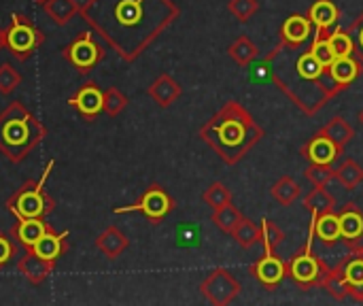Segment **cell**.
Instances as JSON below:
<instances>
[{"mask_svg": "<svg viewBox=\"0 0 363 306\" xmlns=\"http://www.w3.org/2000/svg\"><path fill=\"white\" fill-rule=\"evenodd\" d=\"M172 0H87L83 19L121 60H138L179 17Z\"/></svg>", "mask_w": 363, "mask_h": 306, "instance_id": "obj_1", "label": "cell"}, {"mask_svg": "<svg viewBox=\"0 0 363 306\" xmlns=\"http://www.w3.org/2000/svg\"><path fill=\"white\" fill-rule=\"evenodd\" d=\"M266 64H270L272 81L304 115H317L340 94L330 66L315 58L311 43L304 49H287L279 43L266 58Z\"/></svg>", "mask_w": 363, "mask_h": 306, "instance_id": "obj_2", "label": "cell"}, {"mask_svg": "<svg viewBox=\"0 0 363 306\" xmlns=\"http://www.w3.org/2000/svg\"><path fill=\"white\" fill-rule=\"evenodd\" d=\"M264 128L238 100L223 102L221 109L200 128V138L228 166L238 164L264 138Z\"/></svg>", "mask_w": 363, "mask_h": 306, "instance_id": "obj_3", "label": "cell"}, {"mask_svg": "<svg viewBox=\"0 0 363 306\" xmlns=\"http://www.w3.org/2000/svg\"><path fill=\"white\" fill-rule=\"evenodd\" d=\"M47 136L40 119L21 102H11L0 113V153L13 162H23Z\"/></svg>", "mask_w": 363, "mask_h": 306, "instance_id": "obj_4", "label": "cell"}, {"mask_svg": "<svg viewBox=\"0 0 363 306\" xmlns=\"http://www.w3.org/2000/svg\"><path fill=\"white\" fill-rule=\"evenodd\" d=\"M55 166V160H49V164L45 166L40 179L36 181H26L19 190H15L9 200H6V209L15 219H23V217H47L49 213H53L55 209V200L45 192L47 179L51 175Z\"/></svg>", "mask_w": 363, "mask_h": 306, "instance_id": "obj_5", "label": "cell"}, {"mask_svg": "<svg viewBox=\"0 0 363 306\" xmlns=\"http://www.w3.org/2000/svg\"><path fill=\"white\" fill-rule=\"evenodd\" d=\"M313 241H315V219H311L308 241L289 260H285L287 262V277L304 292H308L313 288H321L323 279L330 271V266L315 253Z\"/></svg>", "mask_w": 363, "mask_h": 306, "instance_id": "obj_6", "label": "cell"}, {"mask_svg": "<svg viewBox=\"0 0 363 306\" xmlns=\"http://www.w3.org/2000/svg\"><path fill=\"white\" fill-rule=\"evenodd\" d=\"M4 30H6V47L17 60H28L45 40L43 30H38L34 21L21 13H13L11 23Z\"/></svg>", "mask_w": 363, "mask_h": 306, "instance_id": "obj_7", "label": "cell"}, {"mask_svg": "<svg viewBox=\"0 0 363 306\" xmlns=\"http://www.w3.org/2000/svg\"><path fill=\"white\" fill-rule=\"evenodd\" d=\"M174 209V200L172 196L157 183L149 185L143 196L134 202V204H128V207H115L113 213L115 215H125V213H140L145 215L153 226H157L160 222H164V217Z\"/></svg>", "mask_w": 363, "mask_h": 306, "instance_id": "obj_8", "label": "cell"}, {"mask_svg": "<svg viewBox=\"0 0 363 306\" xmlns=\"http://www.w3.org/2000/svg\"><path fill=\"white\" fill-rule=\"evenodd\" d=\"M64 58L72 68H77L81 75H87L91 68H96L104 60V47L96 40L91 32H81L77 34L66 47H64Z\"/></svg>", "mask_w": 363, "mask_h": 306, "instance_id": "obj_9", "label": "cell"}, {"mask_svg": "<svg viewBox=\"0 0 363 306\" xmlns=\"http://www.w3.org/2000/svg\"><path fill=\"white\" fill-rule=\"evenodd\" d=\"M240 281L223 266L213 268L204 281L200 283V292L202 296L215 306H228L232 305L238 296H240Z\"/></svg>", "mask_w": 363, "mask_h": 306, "instance_id": "obj_10", "label": "cell"}, {"mask_svg": "<svg viewBox=\"0 0 363 306\" xmlns=\"http://www.w3.org/2000/svg\"><path fill=\"white\" fill-rule=\"evenodd\" d=\"M68 104L85 121H94L100 113H104V89H100L98 83L87 81L68 98Z\"/></svg>", "mask_w": 363, "mask_h": 306, "instance_id": "obj_11", "label": "cell"}, {"mask_svg": "<svg viewBox=\"0 0 363 306\" xmlns=\"http://www.w3.org/2000/svg\"><path fill=\"white\" fill-rule=\"evenodd\" d=\"M345 149L338 147L328 134H323L321 130L315 132L302 147H300V155L308 162V164H332L338 162L342 158Z\"/></svg>", "mask_w": 363, "mask_h": 306, "instance_id": "obj_12", "label": "cell"}, {"mask_svg": "<svg viewBox=\"0 0 363 306\" xmlns=\"http://www.w3.org/2000/svg\"><path fill=\"white\" fill-rule=\"evenodd\" d=\"M249 273L253 279L266 288V290H277L283 279L287 277V262L277 256V251H266L255 264H251Z\"/></svg>", "mask_w": 363, "mask_h": 306, "instance_id": "obj_13", "label": "cell"}, {"mask_svg": "<svg viewBox=\"0 0 363 306\" xmlns=\"http://www.w3.org/2000/svg\"><path fill=\"white\" fill-rule=\"evenodd\" d=\"M281 45L287 49H304L315 36V23L308 15H289L279 30Z\"/></svg>", "mask_w": 363, "mask_h": 306, "instance_id": "obj_14", "label": "cell"}, {"mask_svg": "<svg viewBox=\"0 0 363 306\" xmlns=\"http://www.w3.org/2000/svg\"><path fill=\"white\" fill-rule=\"evenodd\" d=\"M338 219H340V232H342V243L351 249L363 243V211L355 202H347L338 209Z\"/></svg>", "mask_w": 363, "mask_h": 306, "instance_id": "obj_15", "label": "cell"}, {"mask_svg": "<svg viewBox=\"0 0 363 306\" xmlns=\"http://www.w3.org/2000/svg\"><path fill=\"white\" fill-rule=\"evenodd\" d=\"M347 290H349V298H353L355 302H363V256L357 251H351L347 258H342L336 264Z\"/></svg>", "mask_w": 363, "mask_h": 306, "instance_id": "obj_16", "label": "cell"}, {"mask_svg": "<svg viewBox=\"0 0 363 306\" xmlns=\"http://www.w3.org/2000/svg\"><path fill=\"white\" fill-rule=\"evenodd\" d=\"M53 271H55V262H49V260L36 256L34 251H28L26 256H21L17 260V273L32 285L43 283L49 275H53Z\"/></svg>", "mask_w": 363, "mask_h": 306, "instance_id": "obj_17", "label": "cell"}, {"mask_svg": "<svg viewBox=\"0 0 363 306\" xmlns=\"http://www.w3.org/2000/svg\"><path fill=\"white\" fill-rule=\"evenodd\" d=\"M51 226L43 222V217H23V219H17V224L11 228V236L21 245L26 247L28 251L38 243V239L49 230Z\"/></svg>", "mask_w": 363, "mask_h": 306, "instance_id": "obj_18", "label": "cell"}, {"mask_svg": "<svg viewBox=\"0 0 363 306\" xmlns=\"http://www.w3.org/2000/svg\"><path fill=\"white\" fill-rule=\"evenodd\" d=\"M68 236H70L68 230L53 232V228H49L30 251H34L36 256H40V258H45L49 262H57L66 253V249H68V243H66Z\"/></svg>", "mask_w": 363, "mask_h": 306, "instance_id": "obj_19", "label": "cell"}, {"mask_svg": "<svg viewBox=\"0 0 363 306\" xmlns=\"http://www.w3.org/2000/svg\"><path fill=\"white\" fill-rule=\"evenodd\" d=\"M149 96H151V100L155 102V104H160V106H170V104H174L177 102V98L183 94V87H181V83L174 79V77H170V75H160L151 85H149Z\"/></svg>", "mask_w": 363, "mask_h": 306, "instance_id": "obj_20", "label": "cell"}, {"mask_svg": "<svg viewBox=\"0 0 363 306\" xmlns=\"http://www.w3.org/2000/svg\"><path fill=\"white\" fill-rule=\"evenodd\" d=\"M128 245H130L128 236H125L119 228H115V226L104 228V230L98 234V239H96L98 251H100L104 258H108V260H117V258L128 249Z\"/></svg>", "mask_w": 363, "mask_h": 306, "instance_id": "obj_21", "label": "cell"}, {"mask_svg": "<svg viewBox=\"0 0 363 306\" xmlns=\"http://www.w3.org/2000/svg\"><path fill=\"white\" fill-rule=\"evenodd\" d=\"M306 15L319 32H330L340 19V9L334 0H315Z\"/></svg>", "mask_w": 363, "mask_h": 306, "instance_id": "obj_22", "label": "cell"}, {"mask_svg": "<svg viewBox=\"0 0 363 306\" xmlns=\"http://www.w3.org/2000/svg\"><path fill=\"white\" fill-rule=\"evenodd\" d=\"M363 70V66L359 64V60L355 55H347V58H336L330 66L332 79L334 83L340 87V92H345Z\"/></svg>", "mask_w": 363, "mask_h": 306, "instance_id": "obj_23", "label": "cell"}, {"mask_svg": "<svg viewBox=\"0 0 363 306\" xmlns=\"http://www.w3.org/2000/svg\"><path fill=\"white\" fill-rule=\"evenodd\" d=\"M302 202H304V209H306L313 217H319V215L338 211L336 198L330 194V190H325V185H313V190L304 196Z\"/></svg>", "mask_w": 363, "mask_h": 306, "instance_id": "obj_24", "label": "cell"}, {"mask_svg": "<svg viewBox=\"0 0 363 306\" xmlns=\"http://www.w3.org/2000/svg\"><path fill=\"white\" fill-rule=\"evenodd\" d=\"M315 219V239H319L323 245L334 247L338 241H342V232H340V219H338V211L334 213H325Z\"/></svg>", "mask_w": 363, "mask_h": 306, "instance_id": "obj_25", "label": "cell"}, {"mask_svg": "<svg viewBox=\"0 0 363 306\" xmlns=\"http://www.w3.org/2000/svg\"><path fill=\"white\" fill-rule=\"evenodd\" d=\"M43 9L47 17L57 26H66L77 13H81V4L77 0H47Z\"/></svg>", "mask_w": 363, "mask_h": 306, "instance_id": "obj_26", "label": "cell"}, {"mask_svg": "<svg viewBox=\"0 0 363 306\" xmlns=\"http://www.w3.org/2000/svg\"><path fill=\"white\" fill-rule=\"evenodd\" d=\"M321 132L328 134V136H330L338 147H342V149H347V145L355 138L353 126H351L342 115H334V117L321 128Z\"/></svg>", "mask_w": 363, "mask_h": 306, "instance_id": "obj_27", "label": "cell"}, {"mask_svg": "<svg viewBox=\"0 0 363 306\" xmlns=\"http://www.w3.org/2000/svg\"><path fill=\"white\" fill-rule=\"evenodd\" d=\"M270 194H272V198H274L281 207H291V204L302 196V187H300V183H298L294 177L285 175V177H281V179L272 185Z\"/></svg>", "mask_w": 363, "mask_h": 306, "instance_id": "obj_28", "label": "cell"}, {"mask_svg": "<svg viewBox=\"0 0 363 306\" xmlns=\"http://www.w3.org/2000/svg\"><path fill=\"white\" fill-rule=\"evenodd\" d=\"M334 179L347 187V190H355L363 183V168L353 160V158H347L342 160L338 166H336V173H334Z\"/></svg>", "mask_w": 363, "mask_h": 306, "instance_id": "obj_29", "label": "cell"}, {"mask_svg": "<svg viewBox=\"0 0 363 306\" xmlns=\"http://www.w3.org/2000/svg\"><path fill=\"white\" fill-rule=\"evenodd\" d=\"M259 49L257 45L247 36V34H240L230 47H228V55L238 64V66H249L255 58H257Z\"/></svg>", "mask_w": 363, "mask_h": 306, "instance_id": "obj_30", "label": "cell"}, {"mask_svg": "<svg viewBox=\"0 0 363 306\" xmlns=\"http://www.w3.org/2000/svg\"><path fill=\"white\" fill-rule=\"evenodd\" d=\"M211 219H213V224H215L223 234H230V236H232V232L238 228V224L245 219V215L230 202V204H223L221 209H215Z\"/></svg>", "mask_w": 363, "mask_h": 306, "instance_id": "obj_31", "label": "cell"}, {"mask_svg": "<svg viewBox=\"0 0 363 306\" xmlns=\"http://www.w3.org/2000/svg\"><path fill=\"white\" fill-rule=\"evenodd\" d=\"M232 239L238 243V247L242 249H251L257 243H262V226H257L255 222H251L249 217H245L238 228L232 232Z\"/></svg>", "mask_w": 363, "mask_h": 306, "instance_id": "obj_32", "label": "cell"}, {"mask_svg": "<svg viewBox=\"0 0 363 306\" xmlns=\"http://www.w3.org/2000/svg\"><path fill=\"white\" fill-rule=\"evenodd\" d=\"M330 34L332 32H319L315 28V36L311 40V49L315 53V58L323 64V66H332V62L336 60V53L332 49V43H330Z\"/></svg>", "mask_w": 363, "mask_h": 306, "instance_id": "obj_33", "label": "cell"}, {"mask_svg": "<svg viewBox=\"0 0 363 306\" xmlns=\"http://www.w3.org/2000/svg\"><path fill=\"white\" fill-rule=\"evenodd\" d=\"M202 200H204L206 207H211V209L215 211V209H221L223 204H230V202H232V192H230L221 181H215V183H211V185L204 190Z\"/></svg>", "mask_w": 363, "mask_h": 306, "instance_id": "obj_34", "label": "cell"}, {"mask_svg": "<svg viewBox=\"0 0 363 306\" xmlns=\"http://www.w3.org/2000/svg\"><path fill=\"white\" fill-rule=\"evenodd\" d=\"M330 43H332V49H334L336 58L355 55V43H353V36L349 34V30H345V28L338 26V28L330 34Z\"/></svg>", "mask_w": 363, "mask_h": 306, "instance_id": "obj_35", "label": "cell"}, {"mask_svg": "<svg viewBox=\"0 0 363 306\" xmlns=\"http://www.w3.org/2000/svg\"><path fill=\"white\" fill-rule=\"evenodd\" d=\"M321 288H323L334 300H338V302H342V300L349 298V290H347V285H345V281H342V277H340V273H338L336 266L328 271V275H325Z\"/></svg>", "mask_w": 363, "mask_h": 306, "instance_id": "obj_36", "label": "cell"}, {"mask_svg": "<svg viewBox=\"0 0 363 306\" xmlns=\"http://www.w3.org/2000/svg\"><path fill=\"white\" fill-rule=\"evenodd\" d=\"M285 241V232L272 222V219H264L262 222V245L266 251H277L279 245H283Z\"/></svg>", "mask_w": 363, "mask_h": 306, "instance_id": "obj_37", "label": "cell"}, {"mask_svg": "<svg viewBox=\"0 0 363 306\" xmlns=\"http://www.w3.org/2000/svg\"><path fill=\"white\" fill-rule=\"evenodd\" d=\"M125 106H128V98L121 89H117V87L104 89V113L106 115L117 117Z\"/></svg>", "mask_w": 363, "mask_h": 306, "instance_id": "obj_38", "label": "cell"}, {"mask_svg": "<svg viewBox=\"0 0 363 306\" xmlns=\"http://www.w3.org/2000/svg\"><path fill=\"white\" fill-rule=\"evenodd\" d=\"M336 168L332 164H308V168L304 170V177L313 183V185H328L334 179Z\"/></svg>", "mask_w": 363, "mask_h": 306, "instance_id": "obj_39", "label": "cell"}, {"mask_svg": "<svg viewBox=\"0 0 363 306\" xmlns=\"http://www.w3.org/2000/svg\"><path fill=\"white\" fill-rule=\"evenodd\" d=\"M259 9L257 0H230L228 2V11L238 19V21H249Z\"/></svg>", "mask_w": 363, "mask_h": 306, "instance_id": "obj_40", "label": "cell"}, {"mask_svg": "<svg viewBox=\"0 0 363 306\" xmlns=\"http://www.w3.org/2000/svg\"><path fill=\"white\" fill-rule=\"evenodd\" d=\"M19 83H21V75L9 62L0 64V94L15 92L19 87Z\"/></svg>", "mask_w": 363, "mask_h": 306, "instance_id": "obj_41", "label": "cell"}, {"mask_svg": "<svg viewBox=\"0 0 363 306\" xmlns=\"http://www.w3.org/2000/svg\"><path fill=\"white\" fill-rule=\"evenodd\" d=\"M347 30H349V34L353 36V43H355V58L359 60V64L363 66V11L351 21V26Z\"/></svg>", "mask_w": 363, "mask_h": 306, "instance_id": "obj_42", "label": "cell"}, {"mask_svg": "<svg viewBox=\"0 0 363 306\" xmlns=\"http://www.w3.org/2000/svg\"><path fill=\"white\" fill-rule=\"evenodd\" d=\"M15 239L11 234L0 232V271L15 258Z\"/></svg>", "mask_w": 363, "mask_h": 306, "instance_id": "obj_43", "label": "cell"}, {"mask_svg": "<svg viewBox=\"0 0 363 306\" xmlns=\"http://www.w3.org/2000/svg\"><path fill=\"white\" fill-rule=\"evenodd\" d=\"M6 47V30L4 28H0V51Z\"/></svg>", "mask_w": 363, "mask_h": 306, "instance_id": "obj_44", "label": "cell"}, {"mask_svg": "<svg viewBox=\"0 0 363 306\" xmlns=\"http://www.w3.org/2000/svg\"><path fill=\"white\" fill-rule=\"evenodd\" d=\"M351 251H357V253H362V256H363V243H362V245H357L355 249H351Z\"/></svg>", "mask_w": 363, "mask_h": 306, "instance_id": "obj_45", "label": "cell"}, {"mask_svg": "<svg viewBox=\"0 0 363 306\" xmlns=\"http://www.w3.org/2000/svg\"><path fill=\"white\" fill-rule=\"evenodd\" d=\"M32 2H36V4H45L47 0H32Z\"/></svg>", "mask_w": 363, "mask_h": 306, "instance_id": "obj_46", "label": "cell"}, {"mask_svg": "<svg viewBox=\"0 0 363 306\" xmlns=\"http://www.w3.org/2000/svg\"><path fill=\"white\" fill-rule=\"evenodd\" d=\"M359 121H362V124H363V109H362V111H359Z\"/></svg>", "mask_w": 363, "mask_h": 306, "instance_id": "obj_47", "label": "cell"}]
</instances>
